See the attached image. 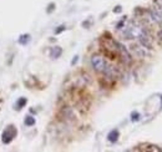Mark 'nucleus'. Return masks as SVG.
Returning <instances> with one entry per match:
<instances>
[{"instance_id":"10","label":"nucleus","mask_w":162,"mask_h":152,"mask_svg":"<svg viewBox=\"0 0 162 152\" xmlns=\"http://www.w3.org/2000/svg\"><path fill=\"white\" fill-rule=\"evenodd\" d=\"M30 40H31V36L29 35V34H23V35H20L18 41H19L20 45H28L29 43H30Z\"/></svg>"},{"instance_id":"19","label":"nucleus","mask_w":162,"mask_h":152,"mask_svg":"<svg viewBox=\"0 0 162 152\" xmlns=\"http://www.w3.org/2000/svg\"><path fill=\"white\" fill-rule=\"evenodd\" d=\"M155 3L159 8H162V0H155Z\"/></svg>"},{"instance_id":"6","label":"nucleus","mask_w":162,"mask_h":152,"mask_svg":"<svg viewBox=\"0 0 162 152\" xmlns=\"http://www.w3.org/2000/svg\"><path fill=\"white\" fill-rule=\"evenodd\" d=\"M150 18H151L152 21H155V23H161L162 21V15L157 9L150 10Z\"/></svg>"},{"instance_id":"17","label":"nucleus","mask_w":162,"mask_h":152,"mask_svg":"<svg viewBox=\"0 0 162 152\" xmlns=\"http://www.w3.org/2000/svg\"><path fill=\"white\" fill-rule=\"evenodd\" d=\"M121 11H122V8L120 6V5L115 6V9H114V12H116V14H117V12H121Z\"/></svg>"},{"instance_id":"5","label":"nucleus","mask_w":162,"mask_h":152,"mask_svg":"<svg viewBox=\"0 0 162 152\" xmlns=\"http://www.w3.org/2000/svg\"><path fill=\"white\" fill-rule=\"evenodd\" d=\"M137 39H139L141 46H143L145 49H151L152 48V39L150 37V35L146 31H143L139 37H137Z\"/></svg>"},{"instance_id":"2","label":"nucleus","mask_w":162,"mask_h":152,"mask_svg":"<svg viewBox=\"0 0 162 152\" xmlns=\"http://www.w3.org/2000/svg\"><path fill=\"white\" fill-rule=\"evenodd\" d=\"M91 66H92V69L96 71V73H103V70H105V67H106V61H105V59H103L101 55H92L91 56Z\"/></svg>"},{"instance_id":"8","label":"nucleus","mask_w":162,"mask_h":152,"mask_svg":"<svg viewBox=\"0 0 162 152\" xmlns=\"http://www.w3.org/2000/svg\"><path fill=\"white\" fill-rule=\"evenodd\" d=\"M119 130H112V131H110V132H109V135H107V138H109V141L110 142H112V143H114V142H116V141H117L119 140Z\"/></svg>"},{"instance_id":"7","label":"nucleus","mask_w":162,"mask_h":152,"mask_svg":"<svg viewBox=\"0 0 162 152\" xmlns=\"http://www.w3.org/2000/svg\"><path fill=\"white\" fill-rule=\"evenodd\" d=\"M62 54V49L60 46H54V48L50 49V57L51 59H57L60 57Z\"/></svg>"},{"instance_id":"13","label":"nucleus","mask_w":162,"mask_h":152,"mask_svg":"<svg viewBox=\"0 0 162 152\" xmlns=\"http://www.w3.org/2000/svg\"><path fill=\"white\" fill-rule=\"evenodd\" d=\"M24 124L26 125V126H34L35 125V117H32V116H26L25 117V120H24Z\"/></svg>"},{"instance_id":"3","label":"nucleus","mask_w":162,"mask_h":152,"mask_svg":"<svg viewBox=\"0 0 162 152\" xmlns=\"http://www.w3.org/2000/svg\"><path fill=\"white\" fill-rule=\"evenodd\" d=\"M16 133H18V131H16L15 126L12 125H9L8 127L3 131V135H1V141L4 143H10L14 138L16 137Z\"/></svg>"},{"instance_id":"16","label":"nucleus","mask_w":162,"mask_h":152,"mask_svg":"<svg viewBox=\"0 0 162 152\" xmlns=\"http://www.w3.org/2000/svg\"><path fill=\"white\" fill-rule=\"evenodd\" d=\"M65 29H66V28L64 26V25H61V26H59L57 29H55V34H60V32H62V31H64Z\"/></svg>"},{"instance_id":"4","label":"nucleus","mask_w":162,"mask_h":152,"mask_svg":"<svg viewBox=\"0 0 162 152\" xmlns=\"http://www.w3.org/2000/svg\"><path fill=\"white\" fill-rule=\"evenodd\" d=\"M117 51L120 53V56H121V60L125 62V64H131L132 62V57L130 53H128V50L126 49V46H123L122 44H119L117 43Z\"/></svg>"},{"instance_id":"14","label":"nucleus","mask_w":162,"mask_h":152,"mask_svg":"<svg viewBox=\"0 0 162 152\" xmlns=\"http://www.w3.org/2000/svg\"><path fill=\"white\" fill-rule=\"evenodd\" d=\"M140 120V113L139 112H132L131 113V121L132 122H137Z\"/></svg>"},{"instance_id":"15","label":"nucleus","mask_w":162,"mask_h":152,"mask_svg":"<svg viewBox=\"0 0 162 152\" xmlns=\"http://www.w3.org/2000/svg\"><path fill=\"white\" fill-rule=\"evenodd\" d=\"M54 10H55V4H54V3H50L49 5H48L46 12H48V14H51V12H52Z\"/></svg>"},{"instance_id":"9","label":"nucleus","mask_w":162,"mask_h":152,"mask_svg":"<svg viewBox=\"0 0 162 152\" xmlns=\"http://www.w3.org/2000/svg\"><path fill=\"white\" fill-rule=\"evenodd\" d=\"M132 51H134L139 57H145V56L147 55V53H146V50H145L143 46H142V48H139V46H134V48H132Z\"/></svg>"},{"instance_id":"1","label":"nucleus","mask_w":162,"mask_h":152,"mask_svg":"<svg viewBox=\"0 0 162 152\" xmlns=\"http://www.w3.org/2000/svg\"><path fill=\"white\" fill-rule=\"evenodd\" d=\"M143 31L145 29L139 26V25H131V26L126 28V30H123L122 35L125 39H137Z\"/></svg>"},{"instance_id":"18","label":"nucleus","mask_w":162,"mask_h":152,"mask_svg":"<svg viewBox=\"0 0 162 152\" xmlns=\"http://www.w3.org/2000/svg\"><path fill=\"white\" fill-rule=\"evenodd\" d=\"M77 61H79V56H77V55H75V56H74V59H72V61H71V65L74 66V65L76 64Z\"/></svg>"},{"instance_id":"12","label":"nucleus","mask_w":162,"mask_h":152,"mask_svg":"<svg viewBox=\"0 0 162 152\" xmlns=\"http://www.w3.org/2000/svg\"><path fill=\"white\" fill-rule=\"evenodd\" d=\"M28 104V100L25 99V97H20L18 100V102H16V108L18 110H21L23 107H25V105Z\"/></svg>"},{"instance_id":"11","label":"nucleus","mask_w":162,"mask_h":152,"mask_svg":"<svg viewBox=\"0 0 162 152\" xmlns=\"http://www.w3.org/2000/svg\"><path fill=\"white\" fill-rule=\"evenodd\" d=\"M62 112H64V115L65 117H68V119H71L74 120L75 119V115H74V111L70 107H65L64 110H62Z\"/></svg>"}]
</instances>
